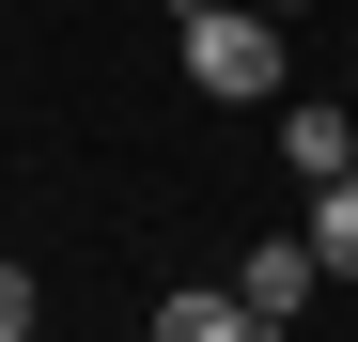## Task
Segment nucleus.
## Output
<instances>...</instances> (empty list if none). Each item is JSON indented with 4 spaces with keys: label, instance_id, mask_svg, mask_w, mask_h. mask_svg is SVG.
<instances>
[{
    "label": "nucleus",
    "instance_id": "nucleus-1",
    "mask_svg": "<svg viewBox=\"0 0 358 342\" xmlns=\"http://www.w3.org/2000/svg\"><path fill=\"white\" fill-rule=\"evenodd\" d=\"M171 47H187V78L234 94V109L280 94V16H265V0H171Z\"/></svg>",
    "mask_w": 358,
    "mask_h": 342
},
{
    "label": "nucleus",
    "instance_id": "nucleus-2",
    "mask_svg": "<svg viewBox=\"0 0 358 342\" xmlns=\"http://www.w3.org/2000/svg\"><path fill=\"white\" fill-rule=\"evenodd\" d=\"M312 280H327V265H312V234H296V249H280V234H265V249H234V296H250V327H265V342L312 311Z\"/></svg>",
    "mask_w": 358,
    "mask_h": 342
},
{
    "label": "nucleus",
    "instance_id": "nucleus-3",
    "mask_svg": "<svg viewBox=\"0 0 358 342\" xmlns=\"http://www.w3.org/2000/svg\"><path fill=\"white\" fill-rule=\"evenodd\" d=\"M156 342H265V327H250L234 280H187V296H156Z\"/></svg>",
    "mask_w": 358,
    "mask_h": 342
},
{
    "label": "nucleus",
    "instance_id": "nucleus-4",
    "mask_svg": "<svg viewBox=\"0 0 358 342\" xmlns=\"http://www.w3.org/2000/svg\"><path fill=\"white\" fill-rule=\"evenodd\" d=\"M280 156L312 171V187H327V171H358V109H296V125H280Z\"/></svg>",
    "mask_w": 358,
    "mask_h": 342
},
{
    "label": "nucleus",
    "instance_id": "nucleus-5",
    "mask_svg": "<svg viewBox=\"0 0 358 342\" xmlns=\"http://www.w3.org/2000/svg\"><path fill=\"white\" fill-rule=\"evenodd\" d=\"M312 265L358 280V171H327V187H312Z\"/></svg>",
    "mask_w": 358,
    "mask_h": 342
},
{
    "label": "nucleus",
    "instance_id": "nucleus-6",
    "mask_svg": "<svg viewBox=\"0 0 358 342\" xmlns=\"http://www.w3.org/2000/svg\"><path fill=\"white\" fill-rule=\"evenodd\" d=\"M0 342H31V265H0Z\"/></svg>",
    "mask_w": 358,
    "mask_h": 342
},
{
    "label": "nucleus",
    "instance_id": "nucleus-7",
    "mask_svg": "<svg viewBox=\"0 0 358 342\" xmlns=\"http://www.w3.org/2000/svg\"><path fill=\"white\" fill-rule=\"evenodd\" d=\"M265 16H296V0H265Z\"/></svg>",
    "mask_w": 358,
    "mask_h": 342
}]
</instances>
